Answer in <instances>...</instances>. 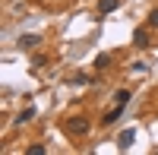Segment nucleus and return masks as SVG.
<instances>
[{"label": "nucleus", "instance_id": "nucleus-3", "mask_svg": "<svg viewBox=\"0 0 158 155\" xmlns=\"http://www.w3.org/2000/svg\"><path fill=\"white\" fill-rule=\"evenodd\" d=\"M38 44H41V38H38V35H22V38H19V48H25V51H32V48H38Z\"/></svg>", "mask_w": 158, "mask_h": 155}, {"label": "nucleus", "instance_id": "nucleus-9", "mask_svg": "<svg viewBox=\"0 0 158 155\" xmlns=\"http://www.w3.org/2000/svg\"><path fill=\"white\" fill-rule=\"evenodd\" d=\"M114 101H120V105H127V101H130V92H127V89H120V92H114Z\"/></svg>", "mask_w": 158, "mask_h": 155}, {"label": "nucleus", "instance_id": "nucleus-8", "mask_svg": "<svg viewBox=\"0 0 158 155\" xmlns=\"http://www.w3.org/2000/svg\"><path fill=\"white\" fill-rule=\"evenodd\" d=\"M32 117H35V108H25V111L19 114V117H16V124H29Z\"/></svg>", "mask_w": 158, "mask_h": 155}, {"label": "nucleus", "instance_id": "nucleus-7", "mask_svg": "<svg viewBox=\"0 0 158 155\" xmlns=\"http://www.w3.org/2000/svg\"><path fill=\"white\" fill-rule=\"evenodd\" d=\"M92 67H95V70H108V67H111V57H108V54H98Z\"/></svg>", "mask_w": 158, "mask_h": 155}, {"label": "nucleus", "instance_id": "nucleus-4", "mask_svg": "<svg viewBox=\"0 0 158 155\" xmlns=\"http://www.w3.org/2000/svg\"><path fill=\"white\" fill-rule=\"evenodd\" d=\"M133 139H136V130H123L120 139H117V146H120V149H130V146H133Z\"/></svg>", "mask_w": 158, "mask_h": 155}, {"label": "nucleus", "instance_id": "nucleus-2", "mask_svg": "<svg viewBox=\"0 0 158 155\" xmlns=\"http://www.w3.org/2000/svg\"><path fill=\"white\" fill-rule=\"evenodd\" d=\"M120 114H123V105H120V101H117V105H114V108H111V111H108V114H104V117H101V124H104V127H111V124H114L117 117H120Z\"/></svg>", "mask_w": 158, "mask_h": 155}, {"label": "nucleus", "instance_id": "nucleus-6", "mask_svg": "<svg viewBox=\"0 0 158 155\" xmlns=\"http://www.w3.org/2000/svg\"><path fill=\"white\" fill-rule=\"evenodd\" d=\"M120 6V0H98V13H114Z\"/></svg>", "mask_w": 158, "mask_h": 155}, {"label": "nucleus", "instance_id": "nucleus-11", "mask_svg": "<svg viewBox=\"0 0 158 155\" xmlns=\"http://www.w3.org/2000/svg\"><path fill=\"white\" fill-rule=\"evenodd\" d=\"M149 25H155V29H158V10H152V13H149Z\"/></svg>", "mask_w": 158, "mask_h": 155}, {"label": "nucleus", "instance_id": "nucleus-1", "mask_svg": "<svg viewBox=\"0 0 158 155\" xmlns=\"http://www.w3.org/2000/svg\"><path fill=\"white\" fill-rule=\"evenodd\" d=\"M63 130H67L70 136H85V133L92 130V120L82 117V114H76V117H70L67 124H63Z\"/></svg>", "mask_w": 158, "mask_h": 155}, {"label": "nucleus", "instance_id": "nucleus-5", "mask_svg": "<svg viewBox=\"0 0 158 155\" xmlns=\"http://www.w3.org/2000/svg\"><path fill=\"white\" fill-rule=\"evenodd\" d=\"M133 44H136V48H149V32H146V29H136V32H133Z\"/></svg>", "mask_w": 158, "mask_h": 155}, {"label": "nucleus", "instance_id": "nucleus-10", "mask_svg": "<svg viewBox=\"0 0 158 155\" xmlns=\"http://www.w3.org/2000/svg\"><path fill=\"white\" fill-rule=\"evenodd\" d=\"M29 155H44V146H38V143L29 146Z\"/></svg>", "mask_w": 158, "mask_h": 155}]
</instances>
